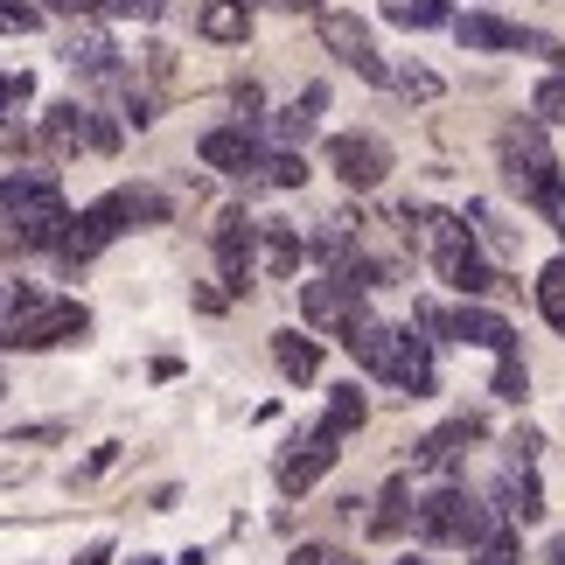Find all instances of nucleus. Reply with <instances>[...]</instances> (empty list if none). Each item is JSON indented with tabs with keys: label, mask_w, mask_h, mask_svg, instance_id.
I'll use <instances>...</instances> for the list:
<instances>
[{
	"label": "nucleus",
	"mask_w": 565,
	"mask_h": 565,
	"mask_svg": "<svg viewBox=\"0 0 565 565\" xmlns=\"http://www.w3.org/2000/svg\"><path fill=\"white\" fill-rule=\"evenodd\" d=\"M42 440H56V426H29V433H14L8 447H42Z\"/></svg>",
	"instance_id": "nucleus-38"
},
{
	"label": "nucleus",
	"mask_w": 565,
	"mask_h": 565,
	"mask_svg": "<svg viewBox=\"0 0 565 565\" xmlns=\"http://www.w3.org/2000/svg\"><path fill=\"white\" fill-rule=\"evenodd\" d=\"M273 8H287V14H321V0H273Z\"/></svg>",
	"instance_id": "nucleus-39"
},
{
	"label": "nucleus",
	"mask_w": 565,
	"mask_h": 565,
	"mask_svg": "<svg viewBox=\"0 0 565 565\" xmlns=\"http://www.w3.org/2000/svg\"><path fill=\"white\" fill-rule=\"evenodd\" d=\"M531 113L545 119V126H558V119H565V71H552V77L531 92Z\"/></svg>",
	"instance_id": "nucleus-32"
},
{
	"label": "nucleus",
	"mask_w": 565,
	"mask_h": 565,
	"mask_svg": "<svg viewBox=\"0 0 565 565\" xmlns=\"http://www.w3.org/2000/svg\"><path fill=\"white\" fill-rule=\"evenodd\" d=\"M29 98H35V77H29V71H0V119L21 113Z\"/></svg>",
	"instance_id": "nucleus-34"
},
{
	"label": "nucleus",
	"mask_w": 565,
	"mask_h": 565,
	"mask_svg": "<svg viewBox=\"0 0 565 565\" xmlns=\"http://www.w3.org/2000/svg\"><path fill=\"white\" fill-rule=\"evenodd\" d=\"M42 29V8L29 0H0V35H35Z\"/></svg>",
	"instance_id": "nucleus-33"
},
{
	"label": "nucleus",
	"mask_w": 565,
	"mask_h": 565,
	"mask_svg": "<svg viewBox=\"0 0 565 565\" xmlns=\"http://www.w3.org/2000/svg\"><path fill=\"white\" fill-rule=\"evenodd\" d=\"M495 168H503V182L565 237V175H558V154L545 140V119H510L503 134H495Z\"/></svg>",
	"instance_id": "nucleus-1"
},
{
	"label": "nucleus",
	"mask_w": 565,
	"mask_h": 565,
	"mask_svg": "<svg viewBox=\"0 0 565 565\" xmlns=\"http://www.w3.org/2000/svg\"><path fill=\"white\" fill-rule=\"evenodd\" d=\"M195 154H203V168H216V175H231V182H258V175H266V147H258V134L245 119H237V126H210V134L195 140Z\"/></svg>",
	"instance_id": "nucleus-8"
},
{
	"label": "nucleus",
	"mask_w": 565,
	"mask_h": 565,
	"mask_svg": "<svg viewBox=\"0 0 565 565\" xmlns=\"http://www.w3.org/2000/svg\"><path fill=\"white\" fill-rule=\"evenodd\" d=\"M495 398H510V405H524L531 398V371H524V356H495Z\"/></svg>",
	"instance_id": "nucleus-27"
},
{
	"label": "nucleus",
	"mask_w": 565,
	"mask_h": 565,
	"mask_svg": "<svg viewBox=\"0 0 565 565\" xmlns=\"http://www.w3.org/2000/svg\"><path fill=\"white\" fill-rule=\"evenodd\" d=\"M329 168L342 175V189H377L391 175V147L377 134H335L329 140Z\"/></svg>",
	"instance_id": "nucleus-12"
},
{
	"label": "nucleus",
	"mask_w": 565,
	"mask_h": 565,
	"mask_svg": "<svg viewBox=\"0 0 565 565\" xmlns=\"http://www.w3.org/2000/svg\"><path fill=\"white\" fill-rule=\"evenodd\" d=\"M468 558H475V565H516V531L503 524V531H495L482 552H468Z\"/></svg>",
	"instance_id": "nucleus-35"
},
{
	"label": "nucleus",
	"mask_w": 565,
	"mask_h": 565,
	"mask_svg": "<svg viewBox=\"0 0 565 565\" xmlns=\"http://www.w3.org/2000/svg\"><path fill=\"white\" fill-rule=\"evenodd\" d=\"M454 342H468V350H495V356H510L516 350V329L503 315H489V308H454Z\"/></svg>",
	"instance_id": "nucleus-17"
},
{
	"label": "nucleus",
	"mask_w": 565,
	"mask_h": 565,
	"mask_svg": "<svg viewBox=\"0 0 565 565\" xmlns=\"http://www.w3.org/2000/svg\"><path fill=\"white\" fill-rule=\"evenodd\" d=\"M363 287H356V279L350 273H329V279H308V287H300V315H308L315 321V329H350V321L363 315V300H356Z\"/></svg>",
	"instance_id": "nucleus-13"
},
{
	"label": "nucleus",
	"mask_w": 565,
	"mask_h": 565,
	"mask_svg": "<svg viewBox=\"0 0 565 565\" xmlns=\"http://www.w3.org/2000/svg\"><path fill=\"white\" fill-rule=\"evenodd\" d=\"M210 245H216V273H224V287H231V294H252L258 245H266L258 216H245V210H224V216H216V231H210Z\"/></svg>",
	"instance_id": "nucleus-6"
},
{
	"label": "nucleus",
	"mask_w": 565,
	"mask_h": 565,
	"mask_svg": "<svg viewBox=\"0 0 565 565\" xmlns=\"http://www.w3.org/2000/svg\"><path fill=\"white\" fill-rule=\"evenodd\" d=\"M482 440V419H447V426H433L419 447H412V468L419 475H454L468 461V447Z\"/></svg>",
	"instance_id": "nucleus-14"
},
{
	"label": "nucleus",
	"mask_w": 565,
	"mask_h": 565,
	"mask_svg": "<svg viewBox=\"0 0 565 565\" xmlns=\"http://www.w3.org/2000/svg\"><path fill=\"white\" fill-rule=\"evenodd\" d=\"M454 42H461V50H531V56L565 63V50L552 35L524 29V21H503V14H454Z\"/></svg>",
	"instance_id": "nucleus-7"
},
{
	"label": "nucleus",
	"mask_w": 565,
	"mask_h": 565,
	"mask_svg": "<svg viewBox=\"0 0 565 565\" xmlns=\"http://www.w3.org/2000/svg\"><path fill=\"white\" fill-rule=\"evenodd\" d=\"M405 516H412V510H405V482H391V489H384V510L371 516V537H398Z\"/></svg>",
	"instance_id": "nucleus-29"
},
{
	"label": "nucleus",
	"mask_w": 565,
	"mask_h": 565,
	"mask_svg": "<svg viewBox=\"0 0 565 565\" xmlns=\"http://www.w3.org/2000/svg\"><path fill=\"white\" fill-rule=\"evenodd\" d=\"M537 447H545V440H537L531 426H516V433H510V461H537Z\"/></svg>",
	"instance_id": "nucleus-37"
},
{
	"label": "nucleus",
	"mask_w": 565,
	"mask_h": 565,
	"mask_svg": "<svg viewBox=\"0 0 565 565\" xmlns=\"http://www.w3.org/2000/svg\"><path fill=\"white\" fill-rule=\"evenodd\" d=\"M119 50H113V35L105 29H77V35H63V63L71 71H84V77H119V63H113Z\"/></svg>",
	"instance_id": "nucleus-19"
},
{
	"label": "nucleus",
	"mask_w": 565,
	"mask_h": 565,
	"mask_svg": "<svg viewBox=\"0 0 565 565\" xmlns=\"http://www.w3.org/2000/svg\"><path fill=\"white\" fill-rule=\"evenodd\" d=\"M287 565H363V558H350V552H335V545H300Z\"/></svg>",
	"instance_id": "nucleus-36"
},
{
	"label": "nucleus",
	"mask_w": 565,
	"mask_h": 565,
	"mask_svg": "<svg viewBox=\"0 0 565 565\" xmlns=\"http://www.w3.org/2000/svg\"><path fill=\"white\" fill-rule=\"evenodd\" d=\"M258 182L300 189V182H308V161H300V147H273V154H266V175H258Z\"/></svg>",
	"instance_id": "nucleus-26"
},
{
	"label": "nucleus",
	"mask_w": 565,
	"mask_h": 565,
	"mask_svg": "<svg viewBox=\"0 0 565 565\" xmlns=\"http://www.w3.org/2000/svg\"><path fill=\"white\" fill-rule=\"evenodd\" d=\"M321 50H329L342 71H356L371 84H391V63L377 56V42H371V29H363L356 14H321Z\"/></svg>",
	"instance_id": "nucleus-10"
},
{
	"label": "nucleus",
	"mask_w": 565,
	"mask_h": 565,
	"mask_svg": "<svg viewBox=\"0 0 565 565\" xmlns=\"http://www.w3.org/2000/svg\"><path fill=\"white\" fill-rule=\"evenodd\" d=\"M495 510H503L510 524H537V516H545V489H537L531 461H510L503 468V482H495Z\"/></svg>",
	"instance_id": "nucleus-16"
},
{
	"label": "nucleus",
	"mask_w": 565,
	"mask_h": 565,
	"mask_svg": "<svg viewBox=\"0 0 565 565\" xmlns=\"http://www.w3.org/2000/svg\"><path fill=\"white\" fill-rule=\"evenodd\" d=\"M0 216H8V252H63L77 224L56 189V168H14L0 182Z\"/></svg>",
	"instance_id": "nucleus-2"
},
{
	"label": "nucleus",
	"mask_w": 565,
	"mask_h": 565,
	"mask_svg": "<svg viewBox=\"0 0 565 565\" xmlns=\"http://www.w3.org/2000/svg\"><path fill=\"white\" fill-rule=\"evenodd\" d=\"M495 531H503V524H495V510L482 503V495H468V489H433V495L412 503V537H419V545L482 552Z\"/></svg>",
	"instance_id": "nucleus-5"
},
{
	"label": "nucleus",
	"mask_w": 565,
	"mask_h": 565,
	"mask_svg": "<svg viewBox=\"0 0 565 565\" xmlns=\"http://www.w3.org/2000/svg\"><path fill=\"white\" fill-rule=\"evenodd\" d=\"M363 419H371V405H363L356 384L329 391V412H321V433H329V440H350V433H363Z\"/></svg>",
	"instance_id": "nucleus-21"
},
{
	"label": "nucleus",
	"mask_w": 565,
	"mask_h": 565,
	"mask_svg": "<svg viewBox=\"0 0 565 565\" xmlns=\"http://www.w3.org/2000/svg\"><path fill=\"white\" fill-rule=\"evenodd\" d=\"M321 105H329V84H308V92H300L294 105H279V113L266 119V134L279 140V147H300L321 126Z\"/></svg>",
	"instance_id": "nucleus-18"
},
{
	"label": "nucleus",
	"mask_w": 565,
	"mask_h": 565,
	"mask_svg": "<svg viewBox=\"0 0 565 565\" xmlns=\"http://www.w3.org/2000/svg\"><path fill=\"white\" fill-rule=\"evenodd\" d=\"M175 565H203V552H189V558H175Z\"/></svg>",
	"instance_id": "nucleus-42"
},
{
	"label": "nucleus",
	"mask_w": 565,
	"mask_h": 565,
	"mask_svg": "<svg viewBox=\"0 0 565 565\" xmlns=\"http://www.w3.org/2000/svg\"><path fill=\"white\" fill-rule=\"evenodd\" d=\"M258 231H266V266H273V279L300 273V231L294 224H258Z\"/></svg>",
	"instance_id": "nucleus-24"
},
{
	"label": "nucleus",
	"mask_w": 565,
	"mask_h": 565,
	"mask_svg": "<svg viewBox=\"0 0 565 565\" xmlns=\"http://www.w3.org/2000/svg\"><path fill=\"white\" fill-rule=\"evenodd\" d=\"M84 335H92V308H84V300H56L42 287H21L8 329H0V350H8V356H35V350L84 342Z\"/></svg>",
	"instance_id": "nucleus-4"
},
{
	"label": "nucleus",
	"mask_w": 565,
	"mask_h": 565,
	"mask_svg": "<svg viewBox=\"0 0 565 565\" xmlns=\"http://www.w3.org/2000/svg\"><path fill=\"white\" fill-rule=\"evenodd\" d=\"M195 29H203L210 42H245L252 35V8L245 0H210V8L195 14Z\"/></svg>",
	"instance_id": "nucleus-22"
},
{
	"label": "nucleus",
	"mask_w": 565,
	"mask_h": 565,
	"mask_svg": "<svg viewBox=\"0 0 565 565\" xmlns=\"http://www.w3.org/2000/svg\"><path fill=\"white\" fill-rule=\"evenodd\" d=\"M384 21L391 29H454V8L447 0H384Z\"/></svg>",
	"instance_id": "nucleus-23"
},
{
	"label": "nucleus",
	"mask_w": 565,
	"mask_h": 565,
	"mask_svg": "<svg viewBox=\"0 0 565 565\" xmlns=\"http://www.w3.org/2000/svg\"><path fill=\"white\" fill-rule=\"evenodd\" d=\"M0 391H8V384H0Z\"/></svg>",
	"instance_id": "nucleus-44"
},
{
	"label": "nucleus",
	"mask_w": 565,
	"mask_h": 565,
	"mask_svg": "<svg viewBox=\"0 0 565 565\" xmlns=\"http://www.w3.org/2000/svg\"><path fill=\"white\" fill-rule=\"evenodd\" d=\"M335 454H342V440H329V433L315 426L308 440H294L287 454H279V489H287V495H308L321 475L335 468Z\"/></svg>",
	"instance_id": "nucleus-15"
},
{
	"label": "nucleus",
	"mask_w": 565,
	"mask_h": 565,
	"mask_svg": "<svg viewBox=\"0 0 565 565\" xmlns=\"http://www.w3.org/2000/svg\"><path fill=\"white\" fill-rule=\"evenodd\" d=\"M537 315L565 335V258H552V266L537 273Z\"/></svg>",
	"instance_id": "nucleus-25"
},
{
	"label": "nucleus",
	"mask_w": 565,
	"mask_h": 565,
	"mask_svg": "<svg viewBox=\"0 0 565 565\" xmlns=\"http://www.w3.org/2000/svg\"><path fill=\"white\" fill-rule=\"evenodd\" d=\"M391 92H405V98L433 105V98H440V77H433L426 63H405V71H391Z\"/></svg>",
	"instance_id": "nucleus-28"
},
{
	"label": "nucleus",
	"mask_w": 565,
	"mask_h": 565,
	"mask_svg": "<svg viewBox=\"0 0 565 565\" xmlns=\"http://www.w3.org/2000/svg\"><path fill=\"white\" fill-rule=\"evenodd\" d=\"M42 147H50V154H77V147H119V126H105L98 113H84L77 98H63V105H50V113H42Z\"/></svg>",
	"instance_id": "nucleus-9"
},
{
	"label": "nucleus",
	"mask_w": 565,
	"mask_h": 565,
	"mask_svg": "<svg viewBox=\"0 0 565 565\" xmlns=\"http://www.w3.org/2000/svg\"><path fill=\"white\" fill-rule=\"evenodd\" d=\"M273 363H279V377H287V384H308L321 371V342L300 335V329H279L273 335Z\"/></svg>",
	"instance_id": "nucleus-20"
},
{
	"label": "nucleus",
	"mask_w": 565,
	"mask_h": 565,
	"mask_svg": "<svg viewBox=\"0 0 565 565\" xmlns=\"http://www.w3.org/2000/svg\"><path fill=\"white\" fill-rule=\"evenodd\" d=\"M126 210H134V224H168L175 216V203L161 189H126Z\"/></svg>",
	"instance_id": "nucleus-31"
},
{
	"label": "nucleus",
	"mask_w": 565,
	"mask_h": 565,
	"mask_svg": "<svg viewBox=\"0 0 565 565\" xmlns=\"http://www.w3.org/2000/svg\"><path fill=\"white\" fill-rule=\"evenodd\" d=\"M92 14H113V21H161L168 0H84Z\"/></svg>",
	"instance_id": "nucleus-30"
},
{
	"label": "nucleus",
	"mask_w": 565,
	"mask_h": 565,
	"mask_svg": "<svg viewBox=\"0 0 565 565\" xmlns=\"http://www.w3.org/2000/svg\"><path fill=\"white\" fill-rule=\"evenodd\" d=\"M134 224V210H126V189H113V195H98L92 210H77V224H71V237H63V258H98L105 245H113V237Z\"/></svg>",
	"instance_id": "nucleus-11"
},
{
	"label": "nucleus",
	"mask_w": 565,
	"mask_h": 565,
	"mask_svg": "<svg viewBox=\"0 0 565 565\" xmlns=\"http://www.w3.org/2000/svg\"><path fill=\"white\" fill-rule=\"evenodd\" d=\"M398 565H419V558H398Z\"/></svg>",
	"instance_id": "nucleus-43"
},
{
	"label": "nucleus",
	"mask_w": 565,
	"mask_h": 565,
	"mask_svg": "<svg viewBox=\"0 0 565 565\" xmlns=\"http://www.w3.org/2000/svg\"><path fill=\"white\" fill-rule=\"evenodd\" d=\"M342 350H350L371 377L398 384L405 398H433V350H426V335H412V329H384V321L356 315L350 329H342Z\"/></svg>",
	"instance_id": "nucleus-3"
},
{
	"label": "nucleus",
	"mask_w": 565,
	"mask_h": 565,
	"mask_svg": "<svg viewBox=\"0 0 565 565\" xmlns=\"http://www.w3.org/2000/svg\"><path fill=\"white\" fill-rule=\"evenodd\" d=\"M545 565H565V537H558V545H552V552H545Z\"/></svg>",
	"instance_id": "nucleus-41"
},
{
	"label": "nucleus",
	"mask_w": 565,
	"mask_h": 565,
	"mask_svg": "<svg viewBox=\"0 0 565 565\" xmlns=\"http://www.w3.org/2000/svg\"><path fill=\"white\" fill-rule=\"evenodd\" d=\"M105 558H113V552H105V545H92V552H84L77 565H105Z\"/></svg>",
	"instance_id": "nucleus-40"
}]
</instances>
